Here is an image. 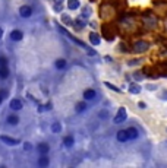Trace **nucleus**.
<instances>
[{"mask_svg":"<svg viewBox=\"0 0 167 168\" xmlns=\"http://www.w3.org/2000/svg\"><path fill=\"white\" fill-rule=\"evenodd\" d=\"M49 149H50V148H49V145H47V143H40V145L37 146V151L40 152L41 155H46V153H49Z\"/></svg>","mask_w":167,"mask_h":168,"instance_id":"11","label":"nucleus"},{"mask_svg":"<svg viewBox=\"0 0 167 168\" xmlns=\"http://www.w3.org/2000/svg\"><path fill=\"white\" fill-rule=\"evenodd\" d=\"M59 29H60L62 32L65 34V35H67V37L70 38V41H73V43H75V44H78L79 47H82V48H85V50H86V53H88L89 56H94V54H95V51H92V50H91V48H89V47H86V45L84 44L82 41H79V40H78L76 37H73L72 34H69V32H67V31H66V29H65V28H59Z\"/></svg>","mask_w":167,"mask_h":168,"instance_id":"1","label":"nucleus"},{"mask_svg":"<svg viewBox=\"0 0 167 168\" xmlns=\"http://www.w3.org/2000/svg\"><path fill=\"white\" fill-rule=\"evenodd\" d=\"M75 108H76V113H82V111L86 110V104L85 102H78Z\"/></svg>","mask_w":167,"mask_h":168,"instance_id":"18","label":"nucleus"},{"mask_svg":"<svg viewBox=\"0 0 167 168\" xmlns=\"http://www.w3.org/2000/svg\"><path fill=\"white\" fill-rule=\"evenodd\" d=\"M95 97H97V94H95L94 89H86V91L84 92V98H85V100H94Z\"/></svg>","mask_w":167,"mask_h":168,"instance_id":"10","label":"nucleus"},{"mask_svg":"<svg viewBox=\"0 0 167 168\" xmlns=\"http://www.w3.org/2000/svg\"><path fill=\"white\" fill-rule=\"evenodd\" d=\"M18 121H19V118H18L16 116H9V117H7V123H9V124H13V126H15V124H18Z\"/></svg>","mask_w":167,"mask_h":168,"instance_id":"21","label":"nucleus"},{"mask_svg":"<svg viewBox=\"0 0 167 168\" xmlns=\"http://www.w3.org/2000/svg\"><path fill=\"white\" fill-rule=\"evenodd\" d=\"M73 142H75V140H73L72 136H66V137L63 139V143H65V146H67V148H70V146L73 145Z\"/></svg>","mask_w":167,"mask_h":168,"instance_id":"17","label":"nucleus"},{"mask_svg":"<svg viewBox=\"0 0 167 168\" xmlns=\"http://www.w3.org/2000/svg\"><path fill=\"white\" fill-rule=\"evenodd\" d=\"M138 63H139V60H131L128 65H129V66H135V65H138Z\"/></svg>","mask_w":167,"mask_h":168,"instance_id":"25","label":"nucleus"},{"mask_svg":"<svg viewBox=\"0 0 167 168\" xmlns=\"http://www.w3.org/2000/svg\"><path fill=\"white\" fill-rule=\"evenodd\" d=\"M0 140L4 142L9 146H15V145L19 143V139H13V137H9V136H0Z\"/></svg>","mask_w":167,"mask_h":168,"instance_id":"4","label":"nucleus"},{"mask_svg":"<svg viewBox=\"0 0 167 168\" xmlns=\"http://www.w3.org/2000/svg\"><path fill=\"white\" fill-rule=\"evenodd\" d=\"M139 107H141V108H145V107H147V105H145V104H144V102H139Z\"/></svg>","mask_w":167,"mask_h":168,"instance_id":"29","label":"nucleus"},{"mask_svg":"<svg viewBox=\"0 0 167 168\" xmlns=\"http://www.w3.org/2000/svg\"><path fill=\"white\" fill-rule=\"evenodd\" d=\"M67 7L72 9V10L78 9V7H79V0H69V1H67Z\"/></svg>","mask_w":167,"mask_h":168,"instance_id":"13","label":"nucleus"},{"mask_svg":"<svg viewBox=\"0 0 167 168\" xmlns=\"http://www.w3.org/2000/svg\"><path fill=\"white\" fill-rule=\"evenodd\" d=\"M10 108L13 110V111H19V110H22V101L15 98V100L10 101Z\"/></svg>","mask_w":167,"mask_h":168,"instance_id":"6","label":"nucleus"},{"mask_svg":"<svg viewBox=\"0 0 167 168\" xmlns=\"http://www.w3.org/2000/svg\"><path fill=\"white\" fill-rule=\"evenodd\" d=\"M75 26H76V29H81V28H84L85 26V21H82V19H76L75 22H72Z\"/></svg>","mask_w":167,"mask_h":168,"instance_id":"19","label":"nucleus"},{"mask_svg":"<svg viewBox=\"0 0 167 168\" xmlns=\"http://www.w3.org/2000/svg\"><path fill=\"white\" fill-rule=\"evenodd\" d=\"M104 85H106V86H109V88H110V89H112V91H116V92H120V89H119V88H116V86H115V85L109 84V82H104Z\"/></svg>","mask_w":167,"mask_h":168,"instance_id":"23","label":"nucleus"},{"mask_svg":"<svg viewBox=\"0 0 167 168\" xmlns=\"http://www.w3.org/2000/svg\"><path fill=\"white\" fill-rule=\"evenodd\" d=\"M129 139V136H128V132L126 130H119L117 132V140L119 142H126Z\"/></svg>","mask_w":167,"mask_h":168,"instance_id":"9","label":"nucleus"},{"mask_svg":"<svg viewBox=\"0 0 167 168\" xmlns=\"http://www.w3.org/2000/svg\"><path fill=\"white\" fill-rule=\"evenodd\" d=\"M63 21H65L66 23H72V21H70V19L67 18V15H63Z\"/></svg>","mask_w":167,"mask_h":168,"instance_id":"26","label":"nucleus"},{"mask_svg":"<svg viewBox=\"0 0 167 168\" xmlns=\"http://www.w3.org/2000/svg\"><path fill=\"white\" fill-rule=\"evenodd\" d=\"M89 41H91V44H94V45H98V44L101 43L100 35H98V34H95V32H91V34H89Z\"/></svg>","mask_w":167,"mask_h":168,"instance_id":"8","label":"nucleus"},{"mask_svg":"<svg viewBox=\"0 0 167 168\" xmlns=\"http://www.w3.org/2000/svg\"><path fill=\"white\" fill-rule=\"evenodd\" d=\"M51 130H53V133H60V132H62V124H60L59 121L53 123V124H51Z\"/></svg>","mask_w":167,"mask_h":168,"instance_id":"15","label":"nucleus"},{"mask_svg":"<svg viewBox=\"0 0 167 168\" xmlns=\"http://www.w3.org/2000/svg\"><path fill=\"white\" fill-rule=\"evenodd\" d=\"M19 15L22 18H30L33 15V9H31L30 6H22V7L19 9Z\"/></svg>","mask_w":167,"mask_h":168,"instance_id":"5","label":"nucleus"},{"mask_svg":"<svg viewBox=\"0 0 167 168\" xmlns=\"http://www.w3.org/2000/svg\"><path fill=\"white\" fill-rule=\"evenodd\" d=\"M4 95H6V92H1L0 91V104H1V101L4 100Z\"/></svg>","mask_w":167,"mask_h":168,"instance_id":"27","label":"nucleus"},{"mask_svg":"<svg viewBox=\"0 0 167 168\" xmlns=\"http://www.w3.org/2000/svg\"><path fill=\"white\" fill-rule=\"evenodd\" d=\"M24 148H25L27 151H30V149H31V145H30V143H25V145H24Z\"/></svg>","mask_w":167,"mask_h":168,"instance_id":"28","label":"nucleus"},{"mask_svg":"<svg viewBox=\"0 0 167 168\" xmlns=\"http://www.w3.org/2000/svg\"><path fill=\"white\" fill-rule=\"evenodd\" d=\"M7 75H9V70H7V67H0V78L1 79H6L7 78Z\"/></svg>","mask_w":167,"mask_h":168,"instance_id":"20","label":"nucleus"},{"mask_svg":"<svg viewBox=\"0 0 167 168\" xmlns=\"http://www.w3.org/2000/svg\"><path fill=\"white\" fill-rule=\"evenodd\" d=\"M148 48H150V44L145 43V41H138L135 44V51L136 53H144V51H147Z\"/></svg>","mask_w":167,"mask_h":168,"instance_id":"3","label":"nucleus"},{"mask_svg":"<svg viewBox=\"0 0 167 168\" xmlns=\"http://www.w3.org/2000/svg\"><path fill=\"white\" fill-rule=\"evenodd\" d=\"M38 165H40V167H47V165H49V158L43 155V156L38 159Z\"/></svg>","mask_w":167,"mask_h":168,"instance_id":"16","label":"nucleus"},{"mask_svg":"<svg viewBox=\"0 0 167 168\" xmlns=\"http://www.w3.org/2000/svg\"><path fill=\"white\" fill-rule=\"evenodd\" d=\"M126 117H128V114H126V108H119V111H117V114L115 116V123L116 124H119V123H123L125 120H126Z\"/></svg>","mask_w":167,"mask_h":168,"instance_id":"2","label":"nucleus"},{"mask_svg":"<svg viewBox=\"0 0 167 168\" xmlns=\"http://www.w3.org/2000/svg\"><path fill=\"white\" fill-rule=\"evenodd\" d=\"M126 132H128V136H129V139H136V137H138V130H136V129H135V127H129V129H128V130H126Z\"/></svg>","mask_w":167,"mask_h":168,"instance_id":"12","label":"nucleus"},{"mask_svg":"<svg viewBox=\"0 0 167 168\" xmlns=\"http://www.w3.org/2000/svg\"><path fill=\"white\" fill-rule=\"evenodd\" d=\"M148 89H150V91H152V89H155V86H152V85H148Z\"/></svg>","mask_w":167,"mask_h":168,"instance_id":"30","label":"nucleus"},{"mask_svg":"<svg viewBox=\"0 0 167 168\" xmlns=\"http://www.w3.org/2000/svg\"><path fill=\"white\" fill-rule=\"evenodd\" d=\"M1 37H3V29L0 28V40H1Z\"/></svg>","mask_w":167,"mask_h":168,"instance_id":"31","label":"nucleus"},{"mask_svg":"<svg viewBox=\"0 0 167 168\" xmlns=\"http://www.w3.org/2000/svg\"><path fill=\"white\" fill-rule=\"evenodd\" d=\"M4 66H7V60H6V57H0V67Z\"/></svg>","mask_w":167,"mask_h":168,"instance_id":"24","label":"nucleus"},{"mask_svg":"<svg viewBox=\"0 0 167 168\" xmlns=\"http://www.w3.org/2000/svg\"><path fill=\"white\" fill-rule=\"evenodd\" d=\"M65 66H66V62H65L63 59H59V60L56 62V67H57V69H63Z\"/></svg>","mask_w":167,"mask_h":168,"instance_id":"22","label":"nucleus"},{"mask_svg":"<svg viewBox=\"0 0 167 168\" xmlns=\"http://www.w3.org/2000/svg\"><path fill=\"white\" fill-rule=\"evenodd\" d=\"M129 92H131V94H135V95L139 94V92H141V86H138L136 84H131L129 85Z\"/></svg>","mask_w":167,"mask_h":168,"instance_id":"14","label":"nucleus"},{"mask_svg":"<svg viewBox=\"0 0 167 168\" xmlns=\"http://www.w3.org/2000/svg\"><path fill=\"white\" fill-rule=\"evenodd\" d=\"M22 38H24V34H22V31H19V29H13L10 32V40H13V41H21Z\"/></svg>","mask_w":167,"mask_h":168,"instance_id":"7","label":"nucleus"}]
</instances>
